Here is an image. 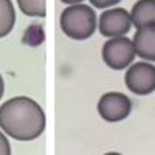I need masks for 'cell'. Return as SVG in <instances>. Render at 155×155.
Masks as SVG:
<instances>
[{"instance_id": "1", "label": "cell", "mask_w": 155, "mask_h": 155, "mask_svg": "<svg viewBox=\"0 0 155 155\" xmlns=\"http://www.w3.org/2000/svg\"><path fill=\"white\" fill-rule=\"evenodd\" d=\"M44 109L28 96H16L0 106V129L17 141H33L45 130Z\"/></svg>"}, {"instance_id": "2", "label": "cell", "mask_w": 155, "mask_h": 155, "mask_svg": "<svg viewBox=\"0 0 155 155\" xmlns=\"http://www.w3.org/2000/svg\"><path fill=\"white\" fill-rule=\"evenodd\" d=\"M61 28L67 37L74 41H85L92 37L98 28L96 12L93 8L82 3L70 5L61 14Z\"/></svg>"}, {"instance_id": "3", "label": "cell", "mask_w": 155, "mask_h": 155, "mask_svg": "<svg viewBox=\"0 0 155 155\" xmlns=\"http://www.w3.org/2000/svg\"><path fill=\"white\" fill-rule=\"evenodd\" d=\"M137 56L134 41L124 36L109 37L102 47V61L112 70H124L134 62Z\"/></svg>"}, {"instance_id": "4", "label": "cell", "mask_w": 155, "mask_h": 155, "mask_svg": "<svg viewBox=\"0 0 155 155\" xmlns=\"http://www.w3.org/2000/svg\"><path fill=\"white\" fill-rule=\"evenodd\" d=\"M126 87L138 96H144L155 92V65L149 61L135 62L126 71Z\"/></svg>"}, {"instance_id": "5", "label": "cell", "mask_w": 155, "mask_h": 155, "mask_svg": "<svg viewBox=\"0 0 155 155\" xmlns=\"http://www.w3.org/2000/svg\"><path fill=\"white\" fill-rule=\"evenodd\" d=\"M132 110V101L121 92H107L98 101V113L107 123L126 120Z\"/></svg>"}, {"instance_id": "6", "label": "cell", "mask_w": 155, "mask_h": 155, "mask_svg": "<svg viewBox=\"0 0 155 155\" xmlns=\"http://www.w3.org/2000/svg\"><path fill=\"white\" fill-rule=\"evenodd\" d=\"M132 25L130 12H127L124 8H112L101 12L98 28L104 37H116L126 36L130 31Z\"/></svg>"}, {"instance_id": "7", "label": "cell", "mask_w": 155, "mask_h": 155, "mask_svg": "<svg viewBox=\"0 0 155 155\" xmlns=\"http://www.w3.org/2000/svg\"><path fill=\"white\" fill-rule=\"evenodd\" d=\"M132 41L138 58H141L143 61L155 62V25H146V27L137 28Z\"/></svg>"}, {"instance_id": "8", "label": "cell", "mask_w": 155, "mask_h": 155, "mask_svg": "<svg viewBox=\"0 0 155 155\" xmlns=\"http://www.w3.org/2000/svg\"><path fill=\"white\" fill-rule=\"evenodd\" d=\"M130 17L137 28L155 25V0H138L132 6Z\"/></svg>"}, {"instance_id": "9", "label": "cell", "mask_w": 155, "mask_h": 155, "mask_svg": "<svg viewBox=\"0 0 155 155\" xmlns=\"http://www.w3.org/2000/svg\"><path fill=\"white\" fill-rule=\"evenodd\" d=\"M16 23V9L11 0H0V39L6 37Z\"/></svg>"}, {"instance_id": "10", "label": "cell", "mask_w": 155, "mask_h": 155, "mask_svg": "<svg viewBox=\"0 0 155 155\" xmlns=\"http://www.w3.org/2000/svg\"><path fill=\"white\" fill-rule=\"evenodd\" d=\"M19 8L23 14L30 17H45L47 0H17Z\"/></svg>"}, {"instance_id": "11", "label": "cell", "mask_w": 155, "mask_h": 155, "mask_svg": "<svg viewBox=\"0 0 155 155\" xmlns=\"http://www.w3.org/2000/svg\"><path fill=\"white\" fill-rule=\"evenodd\" d=\"M11 153V144L5 134L0 130V155H9Z\"/></svg>"}, {"instance_id": "12", "label": "cell", "mask_w": 155, "mask_h": 155, "mask_svg": "<svg viewBox=\"0 0 155 155\" xmlns=\"http://www.w3.org/2000/svg\"><path fill=\"white\" fill-rule=\"evenodd\" d=\"M121 0H90V3L96 8H109L113 5H118Z\"/></svg>"}, {"instance_id": "13", "label": "cell", "mask_w": 155, "mask_h": 155, "mask_svg": "<svg viewBox=\"0 0 155 155\" xmlns=\"http://www.w3.org/2000/svg\"><path fill=\"white\" fill-rule=\"evenodd\" d=\"M3 93H5V82H3V78H2V74H0V99H2Z\"/></svg>"}, {"instance_id": "14", "label": "cell", "mask_w": 155, "mask_h": 155, "mask_svg": "<svg viewBox=\"0 0 155 155\" xmlns=\"http://www.w3.org/2000/svg\"><path fill=\"white\" fill-rule=\"evenodd\" d=\"M61 2L67 3V5H74V3H81L82 0H61Z\"/></svg>"}]
</instances>
